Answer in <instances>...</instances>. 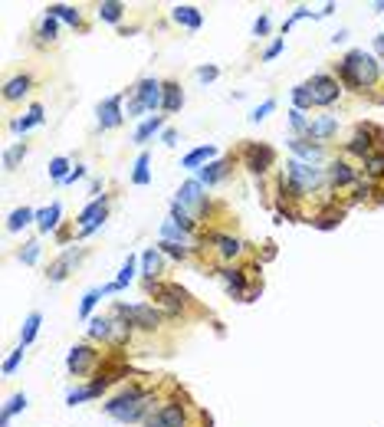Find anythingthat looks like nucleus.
Segmentation results:
<instances>
[{"label":"nucleus","mask_w":384,"mask_h":427,"mask_svg":"<svg viewBox=\"0 0 384 427\" xmlns=\"http://www.w3.org/2000/svg\"><path fill=\"white\" fill-rule=\"evenodd\" d=\"M155 391L148 388H128L118 398H112L106 405V414L122 421V424H135V421H148L155 411Z\"/></svg>","instance_id":"nucleus-1"},{"label":"nucleus","mask_w":384,"mask_h":427,"mask_svg":"<svg viewBox=\"0 0 384 427\" xmlns=\"http://www.w3.org/2000/svg\"><path fill=\"white\" fill-rule=\"evenodd\" d=\"M339 76L348 89H362L364 92V89H374V85H378L381 63H378L374 53H368V50H352V53H345V59H341Z\"/></svg>","instance_id":"nucleus-2"},{"label":"nucleus","mask_w":384,"mask_h":427,"mask_svg":"<svg viewBox=\"0 0 384 427\" xmlns=\"http://www.w3.org/2000/svg\"><path fill=\"white\" fill-rule=\"evenodd\" d=\"M322 181H325V171L322 168L292 158V161H286V174H283V181H279V191H283V197H289V201H302V197L315 191Z\"/></svg>","instance_id":"nucleus-3"},{"label":"nucleus","mask_w":384,"mask_h":427,"mask_svg":"<svg viewBox=\"0 0 384 427\" xmlns=\"http://www.w3.org/2000/svg\"><path fill=\"white\" fill-rule=\"evenodd\" d=\"M112 316H118L122 322H128V329H141V332H155L161 326V309H155V306H145V302H138V306H125V302H115L112 306Z\"/></svg>","instance_id":"nucleus-4"},{"label":"nucleus","mask_w":384,"mask_h":427,"mask_svg":"<svg viewBox=\"0 0 384 427\" xmlns=\"http://www.w3.org/2000/svg\"><path fill=\"white\" fill-rule=\"evenodd\" d=\"M89 335L108 342L112 349H122L128 342V335H131V329H128V322H122L118 316H96V319L89 322Z\"/></svg>","instance_id":"nucleus-5"},{"label":"nucleus","mask_w":384,"mask_h":427,"mask_svg":"<svg viewBox=\"0 0 384 427\" xmlns=\"http://www.w3.org/2000/svg\"><path fill=\"white\" fill-rule=\"evenodd\" d=\"M145 289H148L155 299H161L171 312H181L191 306V296H187V289L174 286V283H155V279H145Z\"/></svg>","instance_id":"nucleus-6"},{"label":"nucleus","mask_w":384,"mask_h":427,"mask_svg":"<svg viewBox=\"0 0 384 427\" xmlns=\"http://www.w3.org/2000/svg\"><path fill=\"white\" fill-rule=\"evenodd\" d=\"M306 85H309L315 106H332V102H339V96H341V83L329 73H315Z\"/></svg>","instance_id":"nucleus-7"},{"label":"nucleus","mask_w":384,"mask_h":427,"mask_svg":"<svg viewBox=\"0 0 384 427\" xmlns=\"http://www.w3.org/2000/svg\"><path fill=\"white\" fill-rule=\"evenodd\" d=\"M145 427H187V407H184L181 401H164V405L145 421Z\"/></svg>","instance_id":"nucleus-8"},{"label":"nucleus","mask_w":384,"mask_h":427,"mask_svg":"<svg viewBox=\"0 0 384 427\" xmlns=\"http://www.w3.org/2000/svg\"><path fill=\"white\" fill-rule=\"evenodd\" d=\"M273 161H276V151L269 145H259V141H246L243 145V164L253 174H266L273 168Z\"/></svg>","instance_id":"nucleus-9"},{"label":"nucleus","mask_w":384,"mask_h":427,"mask_svg":"<svg viewBox=\"0 0 384 427\" xmlns=\"http://www.w3.org/2000/svg\"><path fill=\"white\" fill-rule=\"evenodd\" d=\"M106 214H108V201H106V194H102V197H96V201L79 214V237L96 234L99 227H102V220H106Z\"/></svg>","instance_id":"nucleus-10"},{"label":"nucleus","mask_w":384,"mask_h":427,"mask_svg":"<svg viewBox=\"0 0 384 427\" xmlns=\"http://www.w3.org/2000/svg\"><path fill=\"white\" fill-rule=\"evenodd\" d=\"M135 99H138V106L145 112H155V108L164 106V83H158V79H141L135 85Z\"/></svg>","instance_id":"nucleus-11"},{"label":"nucleus","mask_w":384,"mask_h":427,"mask_svg":"<svg viewBox=\"0 0 384 427\" xmlns=\"http://www.w3.org/2000/svg\"><path fill=\"white\" fill-rule=\"evenodd\" d=\"M96 365H99V352L92 349V345H85V342L83 345H76L73 352H69V358H66V368H69L73 374H89Z\"/></svg>","instance_id":"nucleus-12"},{"label":"nucleus","mask_w":384,"mask_h":427,"mask_svg":"<svg viewBox=\"0 0 384 427\" xmlns=\"http://www.w3.org/2000/svg\"><path fill=\"white\" fill-rule=\"evenodd\" d=\"M99 125L102 128H118L122 125V118H125V112H122V96H108L99 102Z\"/></svg>","instance_id":"nucleus-13"},{"label":"nucleus","mask_w":384,"mask_h":427,"mask_svg":"<svg viewBox=\"0 0 384 427\" xmlns=\"http://www.w3.org/2000/svg\"><path fill=\"white\" fill-rule=\"evenodd\" d=\"M371 139H374V125H362L352 135V141L345 145V151H348V155H358V158L364 161L368 155H374V141Z\"/></svg>","instance_id":"nucleus-14"},{"label":"nucleus","mask_w":384,"mask_h":427,"mask_svg":"<svg viewBox=\"0 0 384 427\" xmlns=\"http://www.w3.org/2000/svg\"><path fill=\"white\" fill-rule=\"evenodd\" d=\"M83 253H85V250H66L59 260H53V263H50V273H46V276H50V283H63V279L69 276V270L83 260Z\"/></svg>","instance_id":"nucleus-15"},{"label":"nucleus","mask_w":384,"mask_h":427,"mask_svg":"<svg viewBox=\"0 0 384 427\" xmlns=\"http://www.w3.org/2000/svg\"><path fill=\"white\" fill-rule=\"evenodd\" d=\"M178 201H181L184 207H194L197 214L207 211V197H204V184L201 181H184L181 191H178Z\"/></svg>","instance_id":"nucleus-16"},{"label":"nucleus","mask_w":384,"mask_h":427,"mask_svg":"<svg viewBox=\"0 0 384 427\" xmlns=\"http://www.w3.org/2000/svg\"><path fill=\"white\" fill-rule=\"evenodd\" d=\"M329 181H332V188H355V184H358V171H355L348 161H332Z\"/></svg>","instance_id":"nucleus-17"},{"label":"nucleus","mask_w":384,"mask_h":427,"mask_svg":"<svg viewBox=\"0 0 384 427\" xmlns=\"http://www.w3.org/2000/svg\"><path fill=\"white\" fill-rule=\"evenodd\" d=\"M227 168H230V161H224V158L211 161V164H204V168L197 171V181H201L204 188H211V184L224 181V178H227Z\"/></svg>","instance_id":"nucleus-18"},{"label":"nucleus","mask_w":384,"mask_h":427,"mask_svg":"<svg viewBox=\"0 0 384 427\" xmlns=\"http://www.w3.org/2000/svg\"><path fill=\"white\" fill-rule=\"evenodd\" d=\"M211 244L217 246V253L224 256V260H234V256L243 253V240H236V237H227V234H211Z\"/></svg>","instance_id":"nucleus-19"},{"label":"nucleus","mask_w":384,"mask_h":427,"mask_svg":"<svg viewBox=\"0 0 384 427\" xmlns=\"http://www.w3.org/2000/svg\"><path fill=\"white\" fill-rule=\"evenodd\" d=\"M211 161H217V148H213V145H201V148H194L191 155H184L181 168L201 171V164H211Z\"/></svg>","instance_id":"nucleus-20"},{"label":"nucleus","mask_w":384,"mask_h":427,"mask_svg":"<svg viewBox=\"0 0 384 427\" xmlns=\"http://www.w3.org/2000/svg\"><path fill=\"white\" fill-rule=\"evenodd\" d=\"M171 17H174V23H181L187 30H201V23H204L201 10H197V7H187V4H184V7H174Z\"/></svg>","instance_id":"nucleus-21"},{"label":"nucleus","mask_w":384,"mask_h":427,"mask_svg":"<svg viewBox=\"0 0 384 427\" xmlns=\"http://www.w3.org/2000/svg\"><path fill=\"white\" fill-rule=\"evenodd\" d=\"M335 132H339V122L332 115H322V118H315V122H309V139H315V141L332 139Z\"/></svg>","instance_id":"nucleus-22"},{"label":"nucleus","mask_w":384,"mask_h":427,"mask_svg":"<svg viewBox=\"0 0 384 427\" xmlns=\"http://www.w3.org/2000/svg\"><path fill=\"white\" fill-rule=\"evenodd\" d=\"M289 148L296 151L299 161H306V164L322 161V148H319V145H312V141H306V139H292V141H289Z\"/></svg>","instance_id":"nucleus-23"},{"label":"nucleus","mask_w":384,"mask_h":427,"mask_svg":"<svg viewBox=\"0 0 384 427\" xmlns=\"http://www.w3.org/2000/svg\"><path fill=\"white\" fill-rule=\"evenodd\" d=\"M30 85H33V76H13L10 83L3 85V99H7V102H17V99H23L30 92Z\"/></svg>","instance_id":"nucleus-24"},{"label":"nucleus","mask_w":384,"mask_h":427,"mask_svg":"<svg viewBox=\"0 0 384 427\" xmlns=\"http://www.w3.org/2000/svg\"><path fill=\"white\" fill-rule=\"evenodd\" d=\"M184 106V92L178 83H164V106H161V112H168V115H174V112H181Z\"/></svg>","instance_id":"nucleus-25"},{"label":"nucleus","mask_w":384,"mask_h":427,"mask_svg":"<svg viewBox=\"0 0 384 427\" xmlns=\"http://www.w3.org/2000/svg\"><path fill=\"white\" fill-rule=\"evenodd\" d=\"M158 132H164V115H155V118H148V122H141L138 125V132H135V145H145L148 139H155Z\"/></svg>","instance_id":"nucleus-26"},{"label":"nucleus","mask_w":384,"mask_h":427,"mask_svg":"<svg viewBox=\"0 0 384 427\" xmlns=\"http://www.w3.org/2000/svg\"><path fill=\"white\" fill-rule=\"evenodd\" d=\"M59 214H63V207H59V204H50L46 211H36V224H40L43 234L56 230V224H59Z\"/></svg>","instance_id":"nucleus-27"},{"label":"nucleus","mask_w":384,"mask_h":427,"mask_svg":"<svg viewBox=\"0 0 384 427\" xmlns=\"http://www.w3.org/2000/svg\"><path fill=\"white\" fill-rule=\"evenodd\" d=\"M141 273H145V279H155V273H161V250L158 246H151V250L141 253Z\"/></svg>","instance_id":"nucleus-28"},{"label":"nucleus","mask_w":384,"mask_h":427,"mask_svg":"<svg viewBox=\"0 0 384 427\" xmlns=\"http://www.w3.org/2000/svg\"><path fill=\"white\" fill-rule=\"evenodd\" d=\"M46 13H50V17H56V20L73 23V27H79V23H83L79 10H76V7H66V4H50V7H46Z\"/></svg>","instance_id":"nucleus-29"},{"label":"nucleus","mask_w":384,"mask_h":427,"mask_svg":"<svg viewBox=\"0 0 384 427\" xmlns=\"http://www.w3.org/2000/svg\"><path fill=\"white\" fill-rule=\"evenodd\" d=\"M40 322H43L40 312H30V316H27V322H23V329H20V349H27V345L36 339V332H40Z\"/></svg>","instance_id":"nucleus-30"},{"label":"nucleus","mask_w":384,"mask_h":427,"mask_svg":"<svg viewBox=\"0 0 384 427\" xmlns=\"http://www.w3.org/2000/svg\"><path fill=\"white\" fill-rule=\"evenodd\" d=\"M364 178H368V181L384 178V151H374V155L364 158Z\"/></svg>","instance_id":"nucleus-31"},{"label":"nucleus","mask_w":384,"mask_h":427,"mask_svg":"<svg viewBox=\"0 0 384 427\" xmlns=\"http://www.w3.org/2000/svg\"><path fill=\"white\" fill-rule=\"evenodd\" d=\"M171 220H174V224L181 227L184 234H191V230H194V217L187 214V207H184L181 201H174V204H171Z\"/></svg>","instance_id":"nucleus-32"},{"label":"nucleus","mask_w":384,"mask_h":427,"mask_svg":"<svg viewBox=\"0 0 384 427\" xmlns=\"http://www.w3.org/2000/svg\"><path fill=\"white\" fill-rule=\"evenodd\" d=\"M33 217H36V211H30V207H17V211L7 217V230H10V234H13V230H23Z\"/></svg>","instance_id":"nucleus-33"},{"label":"nucleus","mask_w":384,"mask_h":427,"mask_svg":"<svg viewBox=\"0 0 384 427\" xmlns=\"http://www.w3.org/2000/svg\"><path fill=\"white\" fill-rule=\"evenodd\" d=\"M122 13H125V7H122L118 0H102V4H99V17H102L106 23H118L122 20Z\"/></svg>","instance_id":"nucleus-34"},{"label":"nucleus","mask_w":384,"mask_h":427,"mask_svg":"<svg viewBox=\"0 0 384 427\" xmlns=\"http://www.w3.org/2000/svg\"><path fill=\"white\" fill-rule=\"evenodd\" d=\"M40 122H43V106H30V112H27V115L13 122V132H30V128L40 125Z\"/></svg>","instance_id":"nucleus-35"},{"label":"nucleus","mask_w":384,"mask_h":427,"mask_svg":"<svg viewBox=\"0 0 384 427\" xmlns=\"http://www.w3.org/2000/svg\"><path fill=\"white\" fill-rule=\"evenodd\" d=\"M148 151H141L138 161H135V174H131V184H138V188H145V184L151 181V171H148Z\"/></svg>","instance_id":"nucleus-36"},{"label":"nucleus","mask_w":384,"mask_h":427,"mask_svg":"<svg viewBox=\"0 0 384 427\" xmlns=\"http://www.w3.org/2000/svg\"><path fill=\"white\" fill-rule=\"evenodd\" d=\"M106 296V286H99V289H89V293H85L83 296V302H79V316H83V319H89V312L96 309V302L99 299Z\"/></svg>","instance_id":"nucleus-37"},{"label":"nucleus","mask_w":384,"mask_h":427,"mask_svg":"<svg viewBox=\"0 0 384 427\" xmlns=\"http://www.w3.org/2000/svg\"><path fill=\"white\" fill-rule=\"evenodd\" d=\"M341 217H345V211H335V207H329V211H322L319 217H315V227H319V230H332V227L341 224Z\"/></svg>","instance_id":"nucleus-38"},{"label":"nucleus","mask_w":384,"mask_h":427,"mask_svg":"<svg viewBox=\"0 0 384 427\" xmlns=\"http://www.w3.org/2000/svg\"><path fill=\"white\" fill-rule=\"evenodd\" d=\"M23 158H27V145H23V141H17L13 148H7V151H3V168H7V171H13V168H17V164H20Z\"/></svg>","instance_id":"nucleus-39"},{"label":"nucleus","mask_w":384,"mask_h":427,"mask_svg":"<svg viewBox=\"0 0 384 427\" xmlns=\"http://www.w3.org/2000/svg\"><path fill=\"white\" fill-rule=\"evenodd\" d=\"M23 407H27V395H13L10 401H7V407H3V414H0V424L7 427L10 424V417L17 414V411H23Z\"/></svg>","instance_id":"nucleus-40"},{"label":"nucleus","mask_w":384,"mask_h":427,"mask_svg":"<svg viewBox=\"0 0 384 427\" xmlns=\"http://www.w3.org/2000/svg\"><path fill=\"white\" fill-rule=\"evenodd\" d=\"M50 178L63 184L66 178H69V161H66V158H53V161H50Z\"/></svg>","instance_id":"nucleus-41"},{"label":"nucleus","mask_w":384,"mask_h":427,"mask_svg":"<svg viewBox=\"0 0 384 427\" xmlns=\"http://www.w3.org/2000/svg\"><path fill=\"white\" fill-rule=\"evenodd\" d=\"M292 102H296L299 112H302V108H309V106H315V102H312L309 85H296V89H292Z\"/></svg>","instance_id":"nucleus-42"},{"label":"nucleus","mask_w":384,"mask_h":427,"mask_svg":"<svg viewBox=\"0 0 384 427\" xmlns=\"http://www.w3.org/2000/svg\"><path fill=\"white\" fill-rule=\"evenodd\" d=\"M289 125H292V132H296V135H306V139H309V122H306V115H302L299 108H292V112H289Z\"/></svg>","instance_id":"nucleus-43"},{"label":"nucleus","mask_w":384,"mask_h":427,"mask_svg":"<svg viewBox=\"0 0 384 427\" xmlns=\"http://www.w3.org/2000/svg\"><path fill=\"white\" fill-rule=\"evenodd\" d=\"M131 279H135V256H128L125 263H122V270H118V279H115V283H118L122 289H125L128 283H131Z\"/></svg>","instance_id":"nucleus-44"},{"label":"nucleus","mask_w":384,"mask_h":427,"mask_svg":"<svg viewBox=\"0 0 384 427\" xmlns=\"http://www.w3.org/2000/svg\"><path fill=\"white\" fill-rule=\"evenodd\" d=\"M89 398H102L92 384H89V388H76V391H69V395H66V401H69V405H79V401H89Z\"/></svg>","instance_id":"nucleus-45"},{"label":"nucleus","mask_w":384,"mask_h":427,"mask_svg":"<svg viewBox=\"0 0 384 427\" xmlns=\"http://www.w3.org/2000/svg\"><path fill=\"white\" fill-rule=\"evenodd\" d=\"M158 250H161V253H168V256H174V260H184V256H187V246L174 244V240H161Z\"/></svg>","instance_id":"nucleus-46"},{"label":"nucleus","mask_w":384,"mask_h":427,"mask_svg":"<svg viewBox=\"0 0 384 427\" xmlns=\"http://www.w3.org/2000/svg\"><path fill=\"white\" fill-rule=\"evenodd\" d=\"M56 36V17H43V23H40V40H53Z\"/></svg>","instance_id":"nucleus-47"},{"label":"nucleus","mask_w":384,"mask_h":427,"mask_svg":"<svg viewBox=\"0 0 384 427\" xmlns=\"http://www.w3.org/2000/svg\"><path fill=\"white\" fill-rule=\"evenodd\" d=\"M36 256H40V240H30V244L20 250V260L23 263H36Z\"/></svg>","instance_id":"nucleus-48"},{"label":"nucleus","mask_w":384,"mask_h":427,"mask_svg":"<svg viewBox=\"0 0 384 427\" xmlns=\"http://www.w3.org/2000/svg\"><path fill=\"white\" fill-rule=\"evenodd\" d=\"M273 108H276V102H273V99H266L263 106H256V108H253V115H250V122H263V118H266L269 112H273Z\"/></svg>","instance_id":"nucleus-49"},{"label":"nucleus","mask_w":384,"mask_h":427,"mask_svg":"<svg viewBox=\"0 0 384 427\" xmlns=\"http://www.w3.org/2000/svg\"><path fill=\"white\" fill-rule=\"evenodd\" d=\"M20 358H23V349H17V352H13L10 358L3 362V374H13V372H17V365H20Z\"/></svg>","instance_id":"nucleus-50"},{"label":"nucleus","mask_w":384,"mask_h":427,"mask_svg":"<svg viewBox=\"0 0 384 427\" xmlns=\"http://www.w3.org/2000/svg\"><path fill=\"white\" fill-rule=\"evenodd\" d=\"M217 76H220V69H217V66H204V69H197V79H201V83H213Z\"/></svg>","instance_id":"nucleus-51"},{"label":"nucleus","mask_w":384,"mask_h":427,"mask_svg":"<svg viewBox=\"0 0 384 427\" xmlns=\"http://www.w3.org/2000/svg\"><path fill=\"white\" fill-rule=\"evenodd\" d=\"M253 33H256V36H266V33H269V17H266V13L253 23Z\"/></svg>","instance_id":"nucleus-52"},{"label":"nucleus","mask_w":384,"mask_h":427,"mask_svg":"<svg viewBox=\"0 0 384 427\" xmlns=\"http://www.w3.org/2000/svg\"><path fill=\"white\" fill-rule=\"evenodd\" d=\"M283 53V40H276V43H269L266 46V53H263V59H276V56Z\"/></svg>","instance_id":"nucleus-53"},{"label":"nucleus","mask_w":384,"mask_h":427,"mask_svg":"<svg viewBox=\"0 0 384 427\" xmlns=\"http://www.w3.org/2000/svg\"><path fill=\"white\" fill-rule=\"evenodd\" d=\"M83 178H85V168H83V164H76V168L69 171V178H66L63 184H76V181H83Z\"/></svg>","instance_id":"nucleus-54"},{"label":"nucleus","mask_w":384,"mask_h":427,"mask_svg":"<svg viewBox=\"0 0 384 427\" xmlns=\"http://www.w3.org/2000/svg\"><path fill=\"white\" fill-rule=\"evenodd\" d=\"M161 141H164V145H174V141H178V132H174V128H164V132H161Z\"/></svg>","instance_id":"nucleus-55"},{"label":"nucleus","mask_w":384,"mask_h":427,"mask_svg":"<svg viewBox=\"0 0 384 427\" xmlns=\"http://www.w3.org/2000/svg\"><path fill=\"white\" fill-rule=\"evenodd\" d=\"M138 112H145V108L138 106V99L131 96V102H128V118H135V115H138Z\"/></svg>","instance_id":"nucleus-56"},{"label":"nucleus","mask_w":384,"mask_h":427,"mask_svg":"<svg viewBox=\"0 0 384 427\" xmlns=\"http://www.w3.org/2000/svg\"><path fill=\"white\" fill-rule=\"evenodd\" d=\"M374 46H378V50L384 53V36H378V40H374Z\"/></svg>","instance_id":"nucleus-57"}]
</instances>
